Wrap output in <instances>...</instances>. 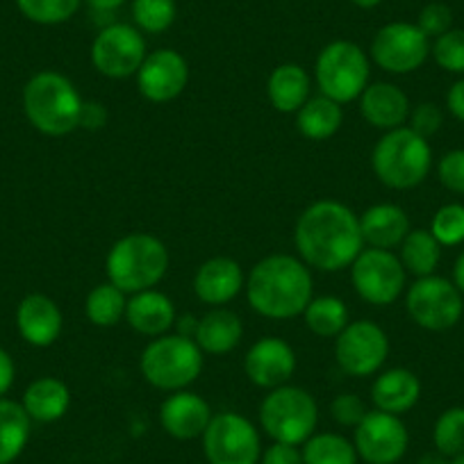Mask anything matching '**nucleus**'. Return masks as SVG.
<instances>
[{
    "mask_svg": "<svg viewBox=\"0 0 464 464\" xmlns=\"http://www.w3.org/2000/svg\"><path fill=\"white\" fill-rule=\"evenodd\" d=\"M353 444L362 462L396 464L408 453L410 432L401 417L373 408L353 428Z\"/></svg>",
    "mask_w": 464,
    "mask_h": 464,
    "instance_id": "nucleus-15",
    "label": "nucleus"
},
{
    "mask_svg": "<svg viewBox=\"0 0 464 464\" xmlns=\"http://www.w3.org/2000/svg\"><path fill=\"white\" fill-rule=\"evenodd\" d=\"M399 251V260L403 269L414 278H426L432 276L440 266L441 260V244L432 237L430 230H410L408 237L403 239Z\"/></svg>",
    "mask_w": 464,
    "mask_h": 464,
    "instance_id": "nucleus-30",
    "label": "nucleus"
},
{
    "mask_svg": "<svg viewBox=\"0 0 464 464\" xmlns=\"http://www.w3.org/2000/svg\"><path fill=\"white\" fill-rule=\"evenodd\" d=\"M387 358H390V337L372 319L351 321L334 337V362L348 376H376Z\"/></svg>",
    "mask_w": 464,
    "mask_h": 464,
    "instance_id": "nucleus-12",
    "label": "nucleus"
},
{
    "mask_svg": "<svg viewBox=\"0 0 464 464\" xmlns=\"http://www.w3.org/2000/svg\"><path fill=\"white\" fill-rule=\"evenodd\" d=\"M260 464H305V462H303L301 446L274 441L269 449H262Z\"/></svg>",
    "mask_w": 464,
    "mask_h": 464,
    "instance_id": "nucleus-43",
    "label": "nucleus"
},
{
    "mask_svg": "<svg viewBox=\"0 0 464 464\" xmlns=\"http://www.w3.org/2000/svg\"><path fill=\"white\" fill-rule=\"evenodd\" d=\"M28 417L37 423L60 421L71 408V390L55 376H42L33 381L21 401Z\"/></svg>",
    "mask_w": 464,
    "mask_h": 464,
    "instance_id": "nucleus-27",
    "label": "nucleus"
},
{
    "mask_svg": "<svg viewBox=\"0 0 464 464\" xmlns=\"http://www.w3.org/2000/svg\"><path fill=\"white\" fill-rule=\"evenodd\" d=\"M435 450L449 459L464 453V408H449L437 417L432 428Z\"/></svg>",
    "mask_w": 464,
    "mask_h": 464,
    "instance_id": "nucleus-35",
    "label": "nucleus"
},
{
    "mask_svg": "<svg viewBox=\"0 0 464 464\" xmlns=\"http://www.w3.org/2000/svg\"><path fill=\"white\" fill-rule=\"evenodd\" d=\"M260 426L274 441L303 446L319 426V405L310 392L287 382L262 399Z\"/></svg>",
    "mask_w": 464,
    "mask_h": 464,
    "instance_id": "nucleus-8",
    "label": "nucleus"
},
{
    "mask_svg": "<svg viewBox=\"0 0 464 464\" xmlns=\"http://www.w3.org/2000/svg\"><path fill=\"white\" fill-rule=\"evenodd\" d=\"M246 298L265 319H296L314 296L310 266L298 256L274 253L257 262L246 276Z\"/></svg>",
    "mask_w": 464,
    "mask_h": 464,
    "instance_id": "nucleus-2",
    "label": "nucleus"
},
{
    "mask_svg": "<svg viewBox=\"0 0 464 464\" xmlns=\"http://www.w3.org/2000/svg\"><path fill=\"white\" fill-rule=\"evenodd\" d=\"M87 3V7L96 14H114L116 10H121L126 5L128 0H82Z\"/></svg>",
    "mask_w": 464,
    "mask_h": 464,
    "instance_id": "nucleus-47",
    "label": "nucleus"
},
{
    "mask_svg": "<svg viewBox=\"0 0 464 464\" xmlns=\"http://www.w3.org/2000/svg\"><path fill=\"white\" fill-rule=\"evenodd\" d=\"M84 101L60 71H39L24 87V111L30 126L46 137H66L80 128Z\"/></svg>",
    "mask_w": 464,
    "mask_h": 464,
    "instance_id": "nucleus-3",
    "label": "nucleus"
},
{
    "mask_svg": "<svg viewBox=\"0 0 464 464\" xmlns=\"http://www.w3.org/2000/svg\"><path fill=\"white\" fill-rule=\"evenodd\" d=\"M441 126H444V111L435 102H419L417 107L410 110L408 128L417 132L419 137H423V140H430L432 135H437Z\"/></svg>",
    "mask_w": 464,
    "mask_h": 464,
    "instance_id": "nucleus-40",
    "label": "nucleus"
},
{
    "mask_svg": "<svg viewBox=\"0 0 464 464\" xmlns=\"http://www.w3.org/2000/svg\"><path fill=\"white\" fill-rule=\"evenodd\" d=\"M303 319L305 325L316 334V337L334 339L348 324H351V316H348V307L342 298L337 296H312V301L307 303L305 312H303Z\"/></svg>",
    "mask_w": 464,
    "mask_h": 464,
    "instance_id": "nucleus-32",
    "label": "nucleus"
},
{
    "mask_svg": "<svg viewBox=\"0 0 464 464\" xmlns=\"http://www.w3.org/2000/svg\"><path fill=\"white\" fill-rule=\"evenodd\" d=\"M421 399V381L414 372L405 367L387 369L378 373L372 385V403L381 412H390L401 417L410 412Z\"/></svg>",
    "mask_w": 464,
    "mask_h": 464,
    "instance_id": "nucleus-24",
    "label": "nucleus"
},
{
    "mask_svg": "<svg viewBox=\"0 0 464 464\" xmlns=\"http://www.w3.org/2000/svg\"><path fill=\"white\" fill-rule=\"evenodd\" d=\"M126 307H128V294L107 283L96 285L92 292L84 298V314H87L89 324L96 328H114L126 319Z\"/></svg>",
    "mask_w": 464,
    "mask_h": 464,
    "instance_id": "nucleus-31",
    "label": "nucleus"
},
{
    "mask_svg": "<svg viewBox=\"0 0 464 464\" xmlns=\"http://www.w3.org/2000/svg\"><path fill=\"white\" fill-rule=\"evenodd\" d=\"M360 101L362 119L372 128L382 132L396 130V128L408 126L410 119V98L401 87L392 82H369Z\"/></svg>",
    "mask_w": 464,
    "mask_h": 464,
    "instance_id": "nucleus-21",
    "label": "nucleus"
},
{
    "mask_svg": "<svg viewBox=\"0 0 464 464\" xmlns=\"http://www.w3.org/2000/svg\"><path fill=\"white\" fill-rule=\"evenodd\" d=\"M200 440L208 464H260V430L244 414H214Z\"/></svg>",
    "mask_w": 464,
    "mask_h": 464,
    "instance_id": "nucleus-10",
    "label": "nucleus"
},
{
    "mask_svg": "<svg viewBox=\"0 0 464 464\" xmlns=\"http://www.w3.org/2000/svg\"><path fill=\"white\" fill-rule=\"evenodd\" d=\"M14 378H16L14 360H12V355L7 353L5 348H0V399L12 390Z\"/></svg>",
    "mask_w": 464,
    "mask_h": 464,
    "instance_id": "nucleus-46",
    "label": "nucleus"
},
{
    "mask_svg": "<svg viewBox=\"0 0 464 464\" xmlns=\"http://www.w3.org/2000/svg\"><path fill=\"white\" fill-rule=\"evenodd\" d=\"M312 93V80L301 64H280L271 71L266 80V96L280 114H296Z\"/></svg>",
    "mask_w": 464,
    "mask_h": 464,
    "instance_id": "nucleus-26",
    "label": "nucleus"
},
{
    "mask_svg": "<svg viewBox=\"0 0 464 464\" xmlns=\"http://www.w3.org/2000/svg\"><path fill=\"white\" fill-rule=\"evenodd\" d=\"M432 237L444 246H459L464 242V205H441L430 221Z\"/></svg>",
    "mask_w": 464,
    "mask_h": 464,
    "instance_id": "nucleus-37",
    "label": "nucleus"
},
{
    "mask_svg": "<svg viewBox=\"0 0 464 464\" xmlns=\"http://www.w3.org/2000/svg\"><path fill=\"white\" fill-rule=\"evenodd\" d=\"M246 287V274L232 257H209L196 269L194 294L209 307H226Z\"/></svg>",
    "mask_w": 464,
    "mask_h": 464,
    "instance_id": "nucleus-19",
    "label": "nucleus"
},
{
    "mask_svg": "<svg viewBox=\"0 0 464 464\" xmlns=\"http://www.w3.org/2000/svg\"><path fill=\"white\" fill-rule=\"evenodd\" d=\"M33 419L24 405L12 399H0V464H12L21 458L30 441Z\"/></svg>",
    "mask_w": 464,
    "mask_h": 464,
    "instance_id": "nucleus-29",
    "label": "nucleus"
},
{
    "mask_svg": "<svg viewBox=\"0 0 464 464\" xmlns=\"http://www.w3.org/2000/svg\"><path fill=\"white\" fill-rule=\"evenodd\" d=\"M372 169L378 180L396 191L414 189L432 169V149L428 140L408 126L385 132L372 150Z\"/></svg>",
    "mask_w": 464,
    "mask_h": 464,
    "instance_id": "nucleus-5",
    "label": "nucleus"
},
{
    "mask_svg": "<svg viewBox=\"0 0 464 464\" xmlns=\"http://www.w3.org/2000/svg\"><path fill=\"white\" fill-rule=\"evenodd\" d=\"M194 342L203 353L226 355L242 343L244 324L237 312L227 307H212L194 325Z\"/></svg>",
    "mask_w": 464,
    "mask_h": 464,
    "instance_id": "nucleus-25",
    "label": "nucleus"
},
{
    "mask_svg": "<svg viewBox=\"0 0 464 464\" xmlns=\"http://www.w3.org/2000/svg\"><path fill=\"white\" fill-rule=\"evenodd\" d=\"M21 14L37 25H62L78 14L82 0H16Z\"/></svg>",
    "mask_w": 464,
    "mask_h": 464,
    "instance_id": "nucleus-36",
    "label": "nucleus"
},
{
    "mask_svg": "<svg viewBox=\"0 0 464 464\" xmlns=\"http://www.w3.org/2000/svg\"><path fill=\"white\" fill-rule=\"evenodd\" d=\"M137 89L149 102L176 101L189 84V64L173 48H160L146 55L144 64L137 71Z\"/></svg>",
    "mask_w": 464,
    "mask_h": 464,
    "instance_id": "nucleus-16",
    "label": "nucleus"
},
{
    "mask_svg": "<svg viewBox=\"0 0 464 464\" xmlns=\"http://www.w3.org/2000/svg\"><path fill=\"white\" fill-rule=\"evenodd\" d=\"M140 372L150 387L160 392L187 390L203 372V351L191 334H162L146 343Z\"/></svg>",
    "mask_w": 464,
    "mask_h": 464,
    "instance_id": "nucleus-6",
    "label": "nucleus"
},
{
    "mask_svg": "<svg viewBox=\"0 0 464 464\" xmlns=\"http://www.w3.org/2000/svg\"><path fill=\"white\" fill-rule=\"evenodd\" d=\"M417 25L428 39H437L453 28V12H450V7L444 5V3H428V5L419 12Z\"/></svg>",
    "mask_w": 464,
    "mask_h": 464,
    "instance_id": "nucleus-41",
    "label": "nucleus"
},
{
    "mask_svg": "<svg viewBox=\"0 0 464 464\" xmlns=\"http://www.w3.org/2000/svg\"><path fill=\"white\" fill-rule=\"evenodd\" d=\"M214 412L208 401L189 390L169 394L160 405V423L164 432L178 441H191L203 437Z\"/></svg>",
    "mask_w": 464,
    "mask_h": 464,
    "instance_id": "nucleus-18",
    "label": "nucleus"
},
{
    "mask_svg": "<svg viewBox=\"0 0 464 464\" xmlns=\"http://www.w3.org/2000/svg\"><path fill=\"white\" fill-rule=\"evenodd\" d=\"M430 46V39L419 30L417 24L394 21L378 30L369 48V57L385 73L408 75L426 64Z\"/></svg>",
    "mask_w": 464,
    "mask_h": 464,
    "instance_id": "nucleus-14",
    "label": "nucleus"
},
{
    "mask_svg": "<svg viewBox=\"0 0 464 464\" xmlns=\"http://www.w3.org/2000/svg\"><path fill=\"white\" fill-rule=\"evenodd\" d=\"M360 230H362L364 246L394 251L408 237L410 217L401 205L378 203L360 214Z\"/></svg>",
    "mask_w": 464,
    "mask_h": 464,
    "instance_id": "nucleus-22",
    "label": "nucleus"
},
{
    "mask_svg": "<svg viewBox=\"0 0 464 464\" xmlns=\"http://www.w3.org/2000/svg\"><path fill=\"white\" fill-rule=\"evenodd\" d=\"M169 271V251L150 232H130L116 239L105 257V274L128 296L155 289Z\"/></svg>",
    "mask_w": 464,
    "mask_h": 464,
    "instance_id": "nucleus-4",
    "label": "nucleus"
},
{
    "mask_svg": "<svg viewBox=\"0 0 464 464\" xmlns=\"http://www.w3.org/2000/svg\"><path fill=\"white\" fill-rule=\"evenodd\" d=\"M19 334L34 348H48L60 339L64 314L46 294H28L16 307Z\"/></svg>",
    "mask_w": 464,
    "mask_h": 464,
    "instance_id": "nucleus-20",
    "label": "nucleus"
},
{
    "mask_svg": "<svg viewBox=\"0 0 464 464\" xmlns=\"http://www.w3.org/2000/svg\"><path fill=\"white\" fill-rule=\"evenodd\" d=\"M419 464H450V459L446 458V455H441L440 450H435V453L421 455V459H419Z\"/></svg>",
    "mask_w": 464,
    "mask_h": 464,
    "instance_id": "nucleus-49",
    "label": "nucleus"
},
{
    "mask_svg": "<svg viewBox=\"0 0 464 464\" xmlns=\"http://www.w3.org/2000/svg\"><path fill=\"white\" fill-rule=\"evenodd\" d=\"M464 294L453 280L432 274L417 278L405 292V310L423 330L444 333L459 324L464 314Z\"/></svg>",
    "mask_w": 464,
    "mask_h": 464,
    "instance_id": "nucleus-9",
    "label": "nucleus"
},
{
    "mask_svg": "<svg viewBox=\"0 0 464 464\" xmlns=\"http://www.w3.org/2000/svg\"><path fill=\"white\" fill-rule=\"evenodd\" d=\"M176 0H132V24L144 34H162L176 24Z\"/></svg>",
    "mask_w": 464,
    "mask_h": 464,
    "instance_id": "nucleus-34",
    "label": "nucleus"
},
{
    "mask_svg": "<svg viewBox=\"0 0 464 464\" xmlns=\"http://www.w3.org/2000/svg\"><path fill=\"white\" fill-rule=\"evenodd\" d=\"M343 123V110L339 102L325 96H310V101L296 111V128L305 140L325 141L339 132Z\"/></svg>",
    "mask_w": 464,
    "mask_h": 464,
    "instance_id": "nucleus-28",
    "label": "nucleus"
},
{
    "mask_svg": "<svg viewBox=\"0 0 464 464\" xmlns=\"http://www.w3.org/2000/svg\"><path fill=\"white\" fill-rule=\"evenodd\" d=\"M176 305L160 289H146V292H137L128 298V325L144 337H162L176 325Z\"/></svg>",
    "mask_w": 464,
    "mask_h": 464,
    "instance_id": "nucleus-23",
    "label": "nucleus"
},
{
    "mask_svg": "<svg viewBox=\"0 0 464 464\" xmlns=\"http://www.w3.org/2000/svg\"><path fill=\"white\" fill-rule=\"evenodd\" d=\"M453 283H455V287L464 294V251L459 253L458 260H455V265H453Z\"/></svg>",
    "mask_w": 464,
    "mask_h": 464,
    "instance_id": "nucleus-48",
    "label": "nucleus"
},
{
    "mask_svg": "<svg viewBox=\"0 0 464 464\" xmlns=\"http://www.w3.org/2000/svg\"><path fill=\"white\" fill-rule=\"evenodd\" d=\"M450 464H464V453H462V455H458V458L450 459Z\"/></svg>",
    "mask_w": 464,
    "mask_h": 464,
    "instance_id": "nucleus-51",
    "label": "nucleus"
},
{
    "mask_svg": "<svg viewBox=\"0 0 464 464\" xmlns=\"http://www.w3.org/2000/svg\"><path fill=\"white\" fill-rule=\"evenodd\" d=\"M146 55H149V51H146L144 33L128 24L102 25L92 44L93 69L111 80L137 75Z\"/></svg>",
    "mask_w": 464,
    "mask_h": 464,
    "instance_id": "nucleus-13",
    "label": "nucleus"
},
{
    "mask_svg": "<svg viewBox=\"0 0 464 464\" xmlns=\"http://www.w3.org/2000/svg\"><path fill=\"white\" fill-rule=\"evenodd\" d=\"M351 285L364 303L387 307L401 298L408 283V271L394 251L364 246L351 266Z\"/></svg>",
    "mask_w": 464,
    "mask_h": 464,
    "instance_id": "nucleus-11",
    "label": "nucleus"
},
{
    "mask_svg": "<svg viewBox=\"0 0 464 464\" xmlns=\"http://www.w3.org/2000/svg\"><path fill=\"white\" fill-rule=\"evenodd\" d=\"M432 60L446 73L464 75V30L450 28L430 46Z\"/></svg>",
    "mask_w": 464,
    "mask_h": 464,
    "instance_id": "nucleus-38",
    "label": "nucleus"
},
{
    "mask_svg": "<svg viewBox=\"0 0 464 464\" xmlns=\"http://www.w3.org/2000/svg\"><path fill=\"white\" fill-rule=\"evenodd\" d=\"M372 80V57L355 42L334 39L325 44L314 62V82L321 96L346 105L362 96Z\"/></svg>",
    "mask_w": 464,
    "mask_h": 464,
    "instance_id": "nucleus-7",
    "label": "nucleus"
},
{
    "mask_svg": "<svg viewBox=\"0 0 464 464\" xmlns=\"http://www.w3.org/2000/svg\"><path fill=\"white\" fill-rule=\"evenodd\" d=\"M369 408L358 394L353 392H343V394H337L330 403V417L334 419V423L346 428H355L364 417H367Z\"/></svg>",
    "mask_w": 464,
    "mask_h": 464,
    "instance_id": "nucleus-39",
    "label": "nucleus"
},
{
    "mask_svg": "<svg viewBox=\"0 0 464 464\" xmlns=\"http://www.w3.org/2000/svg\"><path fill=\"white\" fill-rule=\"evenodd\" d=\"M107 121V110L96 101H84L82 107V119H80V128H89V130H96L102 128Z\"/></svg>",
    "mask_w": 464,
    "mask_h": 464,
    "instance_id": "nucleus-44",
    "label": "nucleus"
},
{
    "mask_svg": "<svg viewBox=\"0 0 464 464\" xmlns=\"http://www.w3.org/2000/svg\"><path fill=\"white\" fill-rule=\"evenodd\" d=\"M294 246L310 269L324 274L348 269L364 248L360 217L339 200H316L298 217Z\"/></svg>",
    "mask_w": 464,
    "mask_h": 464,
    "instance_id": "nucleus-1",
    "label": "nucleus"
},
{
    "mask_svg": "<svg viewBox=\"0 0 464 464\" xmlns=\"http://www.w3.org/2000/svg\"><path fill=\"white\" fill-rule=\"evenodd\" d=\"M244 372L256 387L276 390L292 381L296 372V353L283 337H260L244 358Z\"/></svg>",
    "mask_w": 464,
    "mask_h": 464,
    "instance_id": "nucleus-17",
    "label": "nucleus"
},
{
    "mask_svg": "<svg viewBox=\"0 0 464 464\" xmlns=\"http://www.w3.org/2000/svg\"><path fill=\"white\" fill-rule=\"evenodd\" d=\"M355 7H360V10H373V7H378L382 3V0H351Z\"/></svg>",
    "mask_w": 464,
    "mask_h": 464,
    "instance_id": "nucleus-50",
    "label": "nucleus"
},
{
    "mask_svg": "<svg viewBox=\"0 0 464 464\" xmlns=\"http://www.w3.org/2000/svg\"><path fill=\"white\" fill-rule=\"evenodd\" d=\"M305 464H358L355 444L339 432H314L301 446Z\"/></svg>",
    "mask_w": 464,
    "mask_h": 464,
    "instance_id": "nucleus-33",
    "label": "nucleus"
},
{
    "mask_svg": "<svg viewBox=\"0 0 464 464\" xmlns=\"http://www.w3.org/2000/svg\"><path fill=\"white\" fill-rule=\"evenodd\" d=\"M446 107H449V111L453 114V119L464 123V78H459L458 82L450 84L449 93H446Z\"/></svg>",
    "mask_w": 464,
    "mask_h": 464,
    "instance_id": "nucleus-45",
    "label": "nucleus"
},
{
    "mask_svg": "<svg viewBox=\"0 0 464 464\" xmlns=\"http://www.w3.org/2000/svg\"><path fill=\"white\" fill-rule=\"evenodd\" d=\"M437 178L453 194L464 196V149L449 150L437 164Z\"/></svg>",
    "mask_w": 464,
    "mask_h": 464,
    "instance_id": "nucleus-42",
    "label": "nucleus"
}]
</instances>
